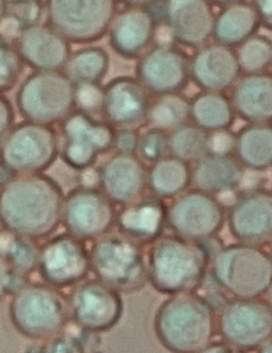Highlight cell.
<instances>
[{
    "instance_id": "cell-1",
    "label": "cell",
    "mask_w": 272,
    "mask_h": 353,
    "mask_svg": "<svg viewBox=\"0 0 272 353\" xmlns=\"http://www.w3.org/2000/svg\"><path fill=\"white\" fill-rule=\"evenodd\" d=\"M63 188L45 174L14 176L0 186V225L19 236L41 241L62 223Z\"/></svg>"
},
{
    "instance_id": "cell-2",
    "label": "cell",
    "mask_w": 272,
    "mask_h": 353,
    "mask_svg": "<svg viewBox=\"0 0 272 353\" xmlns=\"http://www.w3.org/2000/svg\"><path fill=\"white\" fill-rule=\"evenodd\" d=\"M214 254L207 242L163 235L147 254L148 282L162 295L196 293L205 284Z\"/></svg>"
},
{
    "instance_id": "cell-3",
    "label": "cell",
    "mask_w": 272,
    "mask_h": 353,
    "mask_svg": "<svg viewBox=\"0 0 272 353\" xmlns=\"http://www.w3.org/2000/svg\"><path fill=\"white\" fill-rule=\"evenodd\" d=\"M154 333L170 353H199L214 342L217 312L205 296H170L156 310Z\"/></svg>"
},
{
    "instance_id": "cell-4",
    "label": "cell",
    "mask_w": 272,
    "mask_h": 353,
    "mask_svg": "<svg viewBox=\"0 0 272 353\" xmlns=\"http://www.w3.org/2000/svg\"><path fill=\"white\" fill-rule=\"evenodd\" d=\"M213 283L235 299H258L272 285V259L262 246H221L209 266Z\"/></svg>"
},
{
    "instance_id": "cell-5",
    "label": "cell",
    "mask_w": 272,
    "mask_h": 353,
    "mask_svg": "<svg viewBox=\"0 0 272 353\" xmlns=\"http://www.w3.org/2000/svg\"><path fill=\"white\" fill-rule=\"evenodd\" d=\"M9 316L15 330L32 341H50L62 334L72 321L68 296L38 282H29L12 296Z\"/></svg>"
},
{
    "instance_id": "cell-6",
    "label": "cell",
    "mask_w": 272,
    "mask_h": 353,
    "mask_svg": "<svg viewBox=\"0 0 272 353\" xmlns=\"http://www.w3.org/2000/svg\"><path fill=\"white\" fill-rule=\"evenodd\" d=\"M91 270L101 280L121 294H132L148 282L144 247L117 233L96 239L90 249Z\"/></svg>"
},
{
    "instance_id": "cell-7",
    "label": "cell",
    "mask_w": 272,
    "mask_h": 353,
    "mask_svg": "<svg viewBox=\"0 0 272 353\" xmlns=\"http://www.w3.org/2000/svg\"><path fill=\"white\" fill-rule=\"evenodd\" d=\"M15 105L25 121L52 125L78 108V90L64 72H34L21 82Z\"/></svg>"
},
{
    "instance_id": "cell-8",
    "label": "cell",
    "mask_w": 272,
    "mask_h": 353,
    "mask_svg": "<svg viewBox=\"0 0 272 353\" xmlns=\"http://www.w3.org/2000/svg\"><path fill=\"white\" fill-rule=\"evenodd\" d=\"M60 156L59 132L52 125L23 121L0 145V165L14 176L44 174Z\"/></svg>"
},
{
    "instance_id": "cell-9",
    "label": "cell",
    "mask_w": 272,
    "mask_h": 353,
    "mask_svg": "<svg viewBox=\"0 0 272 353\" xmlns=\"http://www.w3.org/2000/svg\"><path fill=\"white\" fill-rule=\"evenodd\" d=\"M116 129L93 113L77 108L60 123V157L68 168L84 172L95 168L99 157L114 150Z\"/></svg>"
},
{
    "instance_id": "cell-10",
    "label": "cell",
    "mask_w": 272,
    "mask_h": 353,
    "mask_svg": "<svg viewBox=\"0 0 272 353\" xmlns=\"http://www.w3.org/2000/svg\"><path fill=\"white\" fill-rule=\"evenodd\" d=\"M113 0H49L47 23L70 44H93L103 40L117 13Z\"/></svg>"
},
{
    "instance_id": "cell-11",
    "label": "cell",
    "mask_w": 272,
    "mask_h": 353,
    "mask_svg": "<svg viewBox=\"0 0 272 353\" xmlns=\"http://www.w3.org/2000/svg\"><path fill=\"white\" fill-rule=\"evenodd\" d=\"M227 223V208L218 197L189 188L167 208V228L191 242L217 239Z\"/></svg>"
},
{
    "instance_id": "cell-12",
    "label": "cell",
    "mask_w": 272,
    "mask_h": 353,
    "mask_svg": "<svg viewBox=\"0 0 272 353\" xmlns=\"http://www.w3.org/2000/svg\"><path fill=\"white\" fill-rule=\"evenodd\" d=\"M217 332L224 342L249 351L272 339V310L265 300L233 299L217 312Z\"/></svg>"
},
{
    "instance_id": "cell-13",
    "label": "cell",
    "mask_w": 272,
    "mask_h": 353,
    "mask_svg": "<svg viewBox=\"0 0 272 353\" xmlns=\"http://www.w3.org/2000/svg\"><path fill=\"white\" fill-rule=\"evenodd\" d=\"M136 79L152 97L183 94L191 83V56L181 46L158 43L136 62Z\"/></svg>"
},
{
    "instance_id": "cell-14",
    "label": "cell",
    "mask_w": 272,
    "mask_h": 353,
    "mask_svg": "<svg viewBox=\"0 0 272 353\" xmlns=\"http://www.w3.org/2000/svg\"><path fill=\"white\" fill-rule=\"evenodd\" d=\"M116 205L98 188L78 185L65 196L62 225L84 242L101 239L116 227Z\"/></svg>"
},
{
    "instance_id": "cell-15",
    "label": "cell",
    "mask_w": 272,
    "mask_h": 353,
    "mask_svg": "<svg viewBox=\"0 0 272 353\" xmlns=\"http://www.w3.org/2000/svg\"><path fill=\"white\" fill-rule=\"evenodd\" d=\"M38 272L44 283L59 290L85 281L92 272L86 242L67 232L49 237L41 247Z\"/></svg>"
},
{
    "instance_id": "cell-16",
    "label": "cell",
    "mask_w": 272,
    "mask_h": 353,
    "mask_svg": "<svg viewBox=\"0 0 272 353\" xmlns=\"http://www.w3.org/2000/svg\"><path fill=\"white\" fill-rule=\"evenodd\" d=\"M68 301L74 323L96 334L116 327L125 310L121 294L98 279H86L76 285Z\"/></svg>"
},
{
    "instance_id": "cell-17",
    "label": "cell",
    "mask_w": 272,
    "mask_h": 353,
    "mask_svg": "<svg viewBox=\"0 0 272 353\" xmlns=\"http://www.w3.org/2000/svg\"><path fill=\"white\" fill-rule=\"evenodd\" d=\"M227 223L238 243H272V191L253 188L240 192L227 208Z\"/></svg>"
},
{
    "instance_id": "cell-18",
    "label": "cell",
    "mask_w": 272,
    "mask_h": 353,
    "mask_svg": "<svg viewBox=\"0 0 272 353\" xmlns=\"http://www.w3.org/2000/svg\"><path fill=\"white\" fill-rule=\"evenodd\" d=\"M152 96L136 78L119 76L101 92L99 113L115 129H138L147 123Z\"/></svg>"
},
{
    "instance_id": "cell-19",
    "label": "cell",
    "mask_w": 272,
    "mask_h": 353,
    "mask_svg": "<svg viewBox=\"0 0 272 353\" xmlns=\"http://www.w3.org/2000/svg\"><path fill=\"white\" fill-rule=\"evenodd\" d=\"M158 27L143 3L125 6L117 11L109 26V46L125 60H138L154 46Z\"/></svg>"
},
{
    "instance_id": "cell-20",
    "label": "cell",
    "mask_w": 272,
    "mask_h": 353,
    "mask_svg": "<svg viewBox=\"0 0 272 353\" xmlns=\"http://www.w3.org/2000/svg\"><path fill=\"white\" fill-rule=\"evenodd\" d=\"M148 166L136 154H114L98 168V188L115 205H129L145 195Z\"/></svg>"
},
{
    "instance_id": "cell-21",
    "label": "cell",
    "mask_w": 272,
    "mask_h": 353,
    "mask_svg": "<svg viewBox=\"0 0 272 353\" xmlns=\"http://www.w3.org/2000/svg\"><path fill=\"white\" fill-rule=\"evenodd\" d=\"M26 65L35 72H62L72 54L70 43L48 23H41L13 39Z\"/></svg>"
},
{
    "instance_id": "cell-22",
    "label": "cell",
    "mask_w": 272,
    "mask_h": 353,
    "mask_svg": "<svg viewBox=\"0 0 272 353\" xmlns=\"http://www.w3.org/2000/svg\"><path fill=\"white\" fill-rule=\"evenodd\" d=\"M242 74L234 48L207 43L191 56V81L201 91H231Z\"/></svg>"
},
{
    "instance_id": "cell-23",
    "label": "cell",
    "mask_w": 272,
    "mask_h": 353,
    "mask_svg": "<svg viewBox=\"0 0 272 353\" xmlns=\"http://www.w3.org/2000/svg\"><path fill=\"white\" fill-rule=\"evenodd\" d=\"M215 15L205 0H175L168 5L166 25L176 44L198 49L212 39Z\"/></svg>"
},
{
    "instance_id": "cell-24",
    "label": "cell",
    "mask_w": 272,
    "mask_h": 353,
    "mask_svg": "<svg viewBox=\"0 0 272 353\" xmlns=\"http://www.w3.org/2000/svg\"><path fill=\"white\" fill-rule=\"evenodd\" d=\"M167 208L165 200L144 195L119 210L117 232L143 247L154 244L167 228Z\"/></svg>"
},
{
    "instance_id": "cell-25",
    "label": "cell",
    "mask_w": 272,
    "mask_h": 353,
    "mask_svg": "<svg viewBox=\"0 0 272 353\" xmlns=\"http://www.w3.org/2000/svg\"><path fill=\"white\" fill-rule=\"evenodd\" d=\"M244 170L232 151L214 150L195 163L191 170V186L216 196L232 193L242 185Z\"/></svg>"
},
{
    "instance_id": "cell-26",
    "label": "cell",
    "mask_w": 272,
    "mask_h": 353,
    "mask_svg": "<svg viewBox=\"0 0 272 353\" xmlns=\"http://www.w3.org/2000/svg\"><path fill=\"white\" fill-rule=\"evenodd\" d=\"M230 98L236 117L247 123H272V72L242 74Z\"/></svg>"
},
{
    "instance_id": "cell-27",
    "label": "cell",
    "mask_w": 272,
    "mask_h": 353,
    "mask_svg": "<svg viewBox=\"0 0 272 353\" xmlns=\"http://www.w3.org/2000/svg\"><path fill=\"white\" fill-rule=\"evenodd\" d=\"M261 27L253 1H232L215 15L212 39L217 44L238 48Z\"/></svg>"
},
{
    "instance_id": "cell-28",
    "label": "cell",
    "mask_w": 272,
    "mask_h": 353,
    "mask_svg": "<svg viewBox=\"0 0 272 353\" xmlns=\"http://www.w3.org/2000/svg\"><path fill=\"white\" fill-rule=\"evenodd\" d=\"M232 154L244 170L263 172L272 168V123H246L233 135Z\"/></svg>"
},
{
    "instance_id": "cell-29",
    "label": "cell",
    "mask_w": 272,
    "mask_h": 353,
    "mask_svg": "<svg viewBox=\"0 0 272 353\" xmlns=\"http://www.w3.org/2000/svg\"><path fill=\"white\" fill-rule=\"evenodd\" d=\"M189 121L211 134L226 133L236 121L230 96L200 91L189 98Z\"/></svg>"
},
{
    "instance_id": "cell-30",
    "label": "cell",
    "mask_w": 272,
    "mask_h": 353,
    "mask_svg": "<svg viewBox=\"0 0 272 353\" xmlns=\"http://www.w3.org/2000/svg\"><path fill=\"white\" fill-rule=\"evenodd\" d=\"M191 170L189 163L168 154L148 168V190L156 197L172 200L191 188Z\"/></svg>"
},
{
    "instance_id": "cell-31",
    "label": "cell",
    "mask_w": 272,
    "mask_h": 353,
    "mask_svg": "<svg viewBox=\"0 0 272 353\" xmlns=\"http://www.w3.org/2000/svg\"><path fill=\"white\" fill-rule=\"evenodd\" d=\"M111 59L101 46H86L72 52L64 74L76 88H101L107 78Z\"/></svg>"
},
{
    "instance_id": "cell-32",
    "label": "cell",
    "mask_w": 272,
    "mask_h": 353,
    "mask_svg": "<svg viewBox=\"0 0 272 353\" xmlns=\"http://www.w3.org/2000/svg\"><path fill=\"white\" fill-rule=\"evenodd\" d=\"M169 154L195 164L214 150V135L189 121L168 133Z\"/></svg>"
},
{
    "instance_id": "cell-33",
    "label": "cell",
    "mask_w": 272,
    "mask_h": 353,
    "mask_svg": "<svg viewBox=\"0 0 272 353\" xmlns=\"http://www.w3.org/2000/svg\"><path fill=\"white\" fill-rule=\"evenodd\" d=\"M189 98L183 94H170L152 98L147 123L150 128L169 133L189 123Z\"/></svg>"
},
{
    "instance_id": "cell-34",
    "label": "cell",
    "mask_w": 272,
    "mask_h": 353,
    "mask_svg": "<svg viewBox=\"0 0 272 353\" xmlns=\"http://www.w3.org/2000/svg\"><path fill=\"white\" fill-rule=\"evenodd\" d=\"M41 247L34 239L12 234L5 230L0 232V256L13 270L26 276L38 270Z\"/></svg>"
},
{
    "instance_id": "cell-35",
    "label": "cell",
    "mask_w": 272,
    "mask_h": 353,
    "mask_svg": "<svg viewBox=\"0 0 272 353\" xmlns=\"http://www.w3.org/2000/svg\"><path fill=\"white\" fill-rule=\"evenodd\" d=\"M235 50L242 74L267 72L272 66V40L267 35L255 34Z\"/></svg>"
},
{
    "instance_id": "cell-36",
    "label": "cell",
    "mask_w": 272,
    "mask_h": 353,
    "mask_svg": "<svg viewBox=\"0 0 272 353\" xmlns=\"http://www.w3.org/2000/svg\"><path fill=\"white\" fill-rule=\"evenodd\" d=\"M25 65L14 41L0 32V95L9 93L17 85Z\"/></svg>"
},
{
    "instance_id": "cell-37",
    "label": "cell",
    "mask_w": 272,
    "mask_h": 353,
    "mask_svg": "<svg viewBox=\"0 0 272 353\" xmlns=\"http://www.w3.org/2000/svg\"><path fill=\"white\" fill-rule=\"evenodd\" d=\"M45 11L43 1H7L3 23H9L10 30L15 33V37L25 29L41 23Z\"/></svg>"
},
{
    "instance_id": "cell-38",
    "label": "cell",
    "mask_w": 272,
    "mask_h": 353,
    "mask_svg": "<svg viewBox=\"0 0 272 353\" xmlns=\"http://www.w3.org/2000/svg\"><path fill=\"white\" fill-rule=\"evenodd\" d=\"M169 154V137L166 131L148 128L140 133L136 156L149 168Z\"/></svg>"
},
{
    "instance_id": "cell-39",
    "label": "cell",
    "mask_w": 272,
    "mask_h": 353,
    "mask_svg": "<svg viewBox=\"0 0 272 353\" xmlns=\"http://www.w3.org/2000/svg\"><path fill=\"white\" fill-rule=\"evenodd\" d=\"M140 137L138 129H116L113 151H115V154H136Z\"/></svg>"
},
{
    "instance_id": "cell-40",
    "label": "cell",
    "mask_w": 272,
    "mask_h": 353,
    "mask_svg": "<svg viewBox=\"0 0 272 353\" xmlns=\"http://www.w3.org/2000/svg\"><path fill=\"white\" fill-rule=\"evenodd\" d=\"M78 90V105L90 113L99 112L101 103V88H80Z\"/></svg>"
},
{
    "instance_id": "cell-41",
    "label": "cell",
    "mask_w": 272,
    "mask_h": 353,
    "mask_svg": "<svg viewBox=\"0 0 272 353\" xmlns=\"http://www.w3.org/2000/svg\"><path fill=\"white\" fill-rule=\"evenodd\" d=\"M15 111L11 101L5 95H0V145L8 133L14 127Z\"/></svg>"
},
{
    "instance_id": "cell-42",
    "label": "cell",
    "mask_w": 272,
    "mask_h": 353,
    "mask_svg": "<svg viewBox=\"0 0 272 353\" xmlns=\"http://www.w3.org/2000/svg\"><path fill=\"white\" fill-rule=\"evenodd\" d=\"M48 353H82L76 339L64 331L62 334L54 337L47 344Z\"/></svg>"
},
{
    "instance_id": "cell-43",
    "label": "cell",
    "mask_w": 272,
    "mask_h": 353,
    "mask_svg": "<svg viewBox=\"0 0 272 353\" xmlns=\"http://www.w3.org/2000/svg\"><path fill=\"white\" fill-rule=\"evenodd\" d=\"M253 5L258 11L261 27L272 32V0H256Z\"/></svg>"
},
{
    "instance_id": "cell-44",
    "label": "cell",
    "mask_w": 272,
    "mask_h": 353,
    "mask_svg": "<svg viewBox=\"0 0 272 353\" xmlns=\"http://www.w3.org/2000/svg\"><path fill=\"white\" fill-rule=\"evenodd\" d=\"M199 353H248L242 349L233 346L224 341H216L212 342L207 348L203 349Z\"/></svg>"
},
{
    "instance_id": "cell-45",
    "label": "cell",
    "mask_w": 272,
    "mask_h": 353,
    "mask_svg": "<svg viewBox=\"0 0 272 353\" xmlns=\"http://www.w3.org/2000/svg\"><path fill=\"white\" fill-rule=\"evenodd\" d=\"M80 185L86 186V188H98V168H90L81 172Z\"/></svg>"
},
{
    "instance_id": "cell-46",
    "label": "cell",
    "mask_w": 272,
    "mask_h": 353,
    "mask_svg": "<svg viewBox=\"0 0 272 353\" xmlns=\"http://www.w3.org/2000/svg\"><path fill=\"white\" fill-rule=\"evenodd\" d=\"M25 353H48L47 344H32L27 347Z\"/></svg>"
},
{
    "instance_id": "cell-47",
    "label": "cell",
    "mask_w": 272,
    "mask_h": 353,
    "mask_svg": "<svg viewBox=\"0 0 272 353\" xmlns=\"http://www.w3.org/2000/svg\"><path fill=\"white\" fill-rule=\"evenodd\" d=\"M258 353H272V339L258 349Z\"/></svg>"
},
{
    "instance_id": "cell-48",
    "label": "cell",
    "mask_w": 272,
    "mask_h": 353,
    "mask_svg": "<svg viewBox=\"0 0 272 353\" xmlns=\"http://www.w3.org/2000/svg\"><path fill=\"white\" fill-rule=\"evenodd\" d=\"M6 12H7V1L0 0V25L5 21Z\"/></svg>"
},
{
    "instance_id": "cell-49",
    "label": "cell",
    "mask_w": 272,
    "mask_h": 353,
    "mask_svg": "<svg viewBox=\"0 0 272 353\" xmlns=\"http://www.w3.org/2000/svg\"><path fill=\"white\" fill-rule=\"evenodd\" d=\"M265 302L267 303L268 307L272 310V285L270 286L269 290L266 292L265 295Z\"/></svg>"
},
{
    "instance_id": "cell-50",
    "label": "cell",
    "mask_w": 272,
    "mask_h": 353,
    "mask_svg": "<svg viewBox=\"0 0 272 353\" xmlns=\"http://www.w3.org/2000/svg\"><path fill=\"white\" fill-rule=\"evenodd\" d=\"M84 353H103V352H101V351L97 350V349H94V350L86 351V352H84Z\"/></svg>"
},
{
    "instance_id": "cell-51",
    "label": "cell",
    "mask_w": 272,
    "mask_h": 353,
    "mask_svg": "<svg viewBox=\"0 0 272 353\" xmlns=\"http://www.w3.org/2000/svg\"><path fill=\"white\" fill-rule=\"evenodd\" d=\"M269 254H270V256H271V259H272V243H271V248H270Z\"/></svg>"
},
{
    "instance_id": "cell-52",
    "label": "cell",
    "mask_w": 272,
    "mask_h": 353,
    "mask_svg": "<svg viewBox=\"0 0 272 353\" xmlns=\"http://www.w3.org/2000/svg\"><path fill=\"white\" fill-rule=\"evenodd\" d=\"M271 170H272V168H271Z\"/></svg>"
}]
</instances>
